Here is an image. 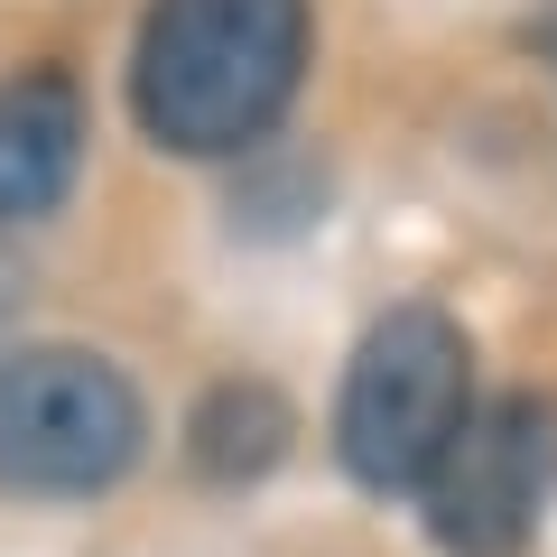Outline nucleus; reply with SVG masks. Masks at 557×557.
<instances>
[{"label":"nucleus","instance_id":"obj_6","mask_svg":"<svg viewBox=\"0 0 557 557\" xmlns=\"http://www.w3.org/2000/svg\"><path fill=\"white\" fill-rule=\"evenodd\" d=\"M288 437H298V418H288V399L270 381H223L186 418V456H196L205 483H260L288 456Z\"/></svg>","mask_w":557,"mask_h":557},{"label":"nucleus","instance_id":"obj_5","mask_svg":"<svg viewBox=\"0 0 557 557\" xmlns=\"http://www.w3.org/2000/svg\"><path fill=\"white\" fill-rule=\"evenodd\" d=\"M84 168V94L65 65H28L0 84V223H38Z\"/></svg>","mask_w":557,"mask_h":557},{"label":"nucleus","instance_id":"obj_3","mask_svg":"<svg viewBox=\"0 0 557 557\" xmlns=\"http://www.w3.org/2000/svg\"><path fill=\"white\" fill-rule=\"evenodd\" d=\"M149 409L131 372L84 344H20L0 354V493L94 502L139 465Z\"/></svg>","mask_w":557,"mask_h":557},{"label":"nucleus","instance_id":"obj_4","mask_svg":"<svg viewBox=\"0 0 557 557\" xmlns=\"http://www.w3.org/2000/svg\"><path fill=\"white\" fill-rule=\"evenodd\" d=\"M548 483H557V409L511 391L465 418L418 493H428V530L446 557H511L530 539Z\"/></svg>","mask_w":557,"mask_h":557},{"label":"nucleus","instance_id":"obj_1","mask_svg":"<svg viewBox=\"0 0 557 557\" xmlns=\"http://www.w3.org/2000/svg\"><path fill=\"white\" fill-rule=\"evenodd\" d=\"M307 0H149L131 57V112L159 149L233 159L298 102Z\"/></svg>","mask_w":557,"mask_h":557},{"label":"nucleus","instance_id":"obj_2","mask_svg":"<svg viewBox=\"0 0 557 557\" xmlns=\"http://www.w3.org/2000/svg\"><path fill=\"white\" fill-rule=\"evenodd\" d=\"M474 418V344L446 307H391L362 335L335 409V456L372 493H418Z\"/></svg>","mask_w":557,"mask_h":557}]
</instances>
